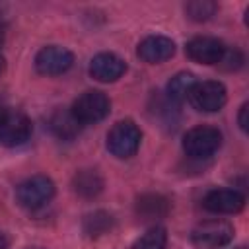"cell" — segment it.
<instances>
[{
	"label": "cell",
	"instance_id": "52a82bcc",
	"mask_svg": "<svg viewBox=\"0 0 249 249\" xmlns=\"http://www.w3.org/2000/svg\"><path fill=\"white\" fill-rule=\"evenodd\" d=\"M72 64H74V54L68 49L58 45L43 47L35 56V68L39 74H45V76L64 74L66 70H70Z\"/></svg>",
	"mask_w": 249,
	"mask_h": 249
},
{
	"label": "cell",
	"instance_id": "5b68a950",
	"mask_svg": "<svg viewBox=\"0 0 249 249\" xmlns=\"http://www.w3.org/2000/svg\"><path fill=\"white\" fill-rule=\"evenodd\" d=\"M16 196L21 206L29 210H37L54 196V183L47 175H33L23 183H19Z\"/></svg>",
	"mask_w": 249,
	"mask_h": 249
},
{
	"label": "cell",
	"instance_id": "4fadbf2b",
	"mask_svg": "<svg viewBox=\"0 0 249 249\" xmlns=\"http://www.w3.org/2000/svg\"><path fill=\"white\" fill-rule=\"evenodd\" d=\"M169 208H171L169 200L163 195H158V193L142 195L136 200V214L144 222H156V220L165 218Z\"/></svg>",
	"mask_w": 249,
	"mask_h": 249
},
{
	"label": "cell",
	"instance_id": "277c9868",
	"mask_svg": "<svg viewBox=\"0 0 249 249\" xmlns=\"http://www.w3.org/2000/svg\"><path fill=\"white\" fill-rule=\"evenodd\" d=\"M70 111L74 113V117H76L82 124H93V123L103 121V119L109 115V111H111V101H109V97H107L103 91L89 89V91L82 93V95L74 101V105H72Z\"/></svg>",
	"mask_w": 249,
	"mask_h": 249
},
{
	"label": "cell",
	"instance_id": "ba28073f",
	"mask_svg": "<svg viewBox=\"0 0 249 249\" xmlns=\"http://www.w3.org/2000/svg\"><path fill=\"white\" fill-rule=\"evenodd\" d=\"M31 136V121L19 111H6L0 121V144L4 146H21Z\"/></svg>",
	"mask_w": 249,
	"mask_h": 249
},
{
	"label": "cell",
	"instance_id": "7402d4cb",
	"mask_svg": "<svg viewBox=\"0 0 249 249\" xmlns=\"http://www.w3.org/2000/svg\"><path fill=\"white\" fill-rule=\"evenodd\" d=\"M4 39H6V25L0 21V47L4 45Z\"/></svg>",
	"mask_w": 249,
	"mask_h": 249
},
{
	"label": "cell",
	"instance_id": "8fae6325",
	"mask_svg": "<svg viewBox=\"0 0 249 249\" xmlns=\"http://www.w3.org/2000/svg\"><path fill=\"white\" fill-rule=\"evenodd\" d=\"M126 72V64L121 56L113 53H99L89 62V74L97 82H117Z\"/></svg>",
	"mask_w": 249,
	"mask_h": 249
},
{
	"label": "cell",
	"instance_id": "d4e9b609",
	"mask_svg": "<svg viewBox=\"0 0 249 249\" xmlns=\"http://www.w3.org/2000/svg\"><path fill=\"white\" fill-rule=\"evenodd\" d=\"M6 111H8V109H6V107H2V105H0V121H2V117H4V115H6Z\"/></svg>",
	"mask_w": 249,
	"mask_h": 249
},
{
	"label": "cell",
	"instance_id": "603a6c76",
	"mask_svg": "<svg viewBox=\"0 0 249 249\" xmlns=\"http://www.w3.org/2000/svg\"><path fill=\"white\" fill-rule=\"evenodd\" d=\"M0 249H8V237L0 231Z\"/></svg>",
	"mask_w": 249,
	"mask_h": 249
},
{
	"label": "cell",
	"instance_id": "2e32d148",
	"mask_svg": "<svg viewBox=\"0 0 249 249\" xmlns=\"http://www.w3.org/2000/svg\"><path fill=\"white\" fill-rule=\"evenodd\" d=\"M115 226V218L105 212V210H95L91 214H88L82 222V230L88 237H101L105 233H109Z\"/></svg>",
	"mask_w": 249,
	"mask_h": 249
},
{
	"label": "cell",
	"instance_id": "44dd1931",
	"mask_svg": "<svg viewBox=\"0 0 249 249\" xmlns=\"http://www.w3.org/2000/svg\"><path fill=\"white\" fill-rule=\"evenodd\" d=\"M247 111H249V105L247 103H243L241 105V109H239V117H237V123H239V126H241V130L243 132H247Z\"/></svg>",
	"mask_w": 249,
	"mask_h": 249
},
{
	"label": "cell",
	"instance_id": "7c38bea8",
	"mask_svg": "<svg viewBox=\"0 0 249 249\" xmlns=\"http://www.w3.org/2000/svg\"><path fill=\"white\" fill-rule=\"evenodd\" d=\"M175 54V43L163 35H150L138 45V56L148 64H160Z\"/></svg>",
	"mask_w": 249,
	"mask_h": 249
},
{
	"label": "cell",
	"instance_id": "cb8c5ba5",
	"mask_svg": "<svg viewBox=\"0 0 249 249\" xmlns=\"http://www.w3.org/2000/svg\"><path fill=\"white\" fill-rule=\"evenodd\" d=\"M4 68H6V60H4V56L0 54V76H2V72H4Z\"/></svg>",
	"mask_w": 249,
	"mask_h": 249
},
{
	"label": "cell",
	"instance_id": "5bb4252c",
	"mask_svg": "<svg viewBox=\"0 0 249 249\" xmlns=\"http://www.w3.org/2000/svg\"><path fill=\"white\" fill-rule=\"evenodd\" d=\"M49 128L60 140H72L80 134L82 123L74 117L70 109H56L49 119Z\"/></svg>",
	"mask_w": 249,
	"mask_h": 249
},
{
	"label": "cell",
	"instance_id": "e0dca14e",
	"mask_svg": "<svg viewBox=\"0 0 249 249\" xmlns=\"http://www.w3.org/2000/svg\"><path fill=\"white\" fill-rule=\"evenodd\" d=\"M195 84H196V78L191 72H179L167 82V97L177 103L185 101L189 99V93L195 88Z\"/></svg>",
	"mask_w": 249,
	"mask_h": 249
},
{
	"label": "cell",
	"instance_id": "7a4b0ae2",
	"mask_svg": "<svg viewBox=\"0 0 249 249\" xmlns=\"http://www.w3.org/2000/svg\"><path fill=\"white\" fill-rule=\"evenodd\" d=\"M140 140H142L140 128L130 119H126L113 124V128L107 134V148L117 158H130L140 148Z\"/></svg>",
	"mask_w": 249,
	"mask_h": 249
},
{
	"label": "cell",
	"instance_id": "3957f363",
	"mask_svg": "<svg viewBox=\"0 0 249 249\" xmlns=\"http://www.w3.org/2000/svg\"><path fill=\"white\" fill-rule=\"evenodd\" d=\"M233 239V226L226 220H206L200 222L193 233L191 241L196 249H220Z\"/></svg>",
	"mask_w": 249,
	"mask_h": 249
},
{
	"label": "cell",
	"instance_id": "9a60e30c",
	"mask_svg": "<svg viewBox=\"0 0 249 249\" xmlns=\"http://www.w3.org/2000/svg\"><path fill=\"white\" fill-rule=\"evenodd\" d=\"M72 187L82 198H93L103 191V177L95 169H82L74 175Z\"/></svg>",
	"mask_w": 249,
	"mask_h": 249
},
{
	"label": "cell",
	"instance_id": "8992f818",
	"mask_svg": "<svg viewBox=\"0 0 249 249\" xmlns=\"http://www.w3.org/2000/svg\"><path fill=\"white\" fill-rule=\"evenodd\" d=\"M226 99H228V93H226L224 84L214 82V80L196 82L195 88H193L191 93H189L191 105H193L196 111H202V113L220 111V109L226 105Z\"/></svg>",
	"mask_w": 249,
	"mask_h": 249
},
{
	"label": "cell",
	"instance_id": "d6986e66",
	"mask_svg": "<svg viewBox=\"0 0 249 249\" xmlns=\"http://www.w3.org/2000/svg\"><path fill=\"white\" fill-rule=\"evenodd\" d=\"M216 10H218V6L214 2H210V0H193V2H189L185 6L187 16L191 19H195V21H206V19H210L216 14Z\"/></svg>",
	"mask_w": 249,
	"mask_h": 249
},
{
	"label": "cell",
	"instance_id": "30bf717a",
	"mask_svg": "<svg viewBox=\"0 0 249 249\" xmlns=\"http://www.w3.org/2000/svg\"><path fill=\"white\" fill-rule=\"evenodd\" d=\"M202 204L214 214H235L245 206V196L235 189H214L204 196Z\"/></svg>",
	"mask_w": 249,
	"mask_h": 249
},
{
	"label": "cell",
	"instance_id": "ac0fdd59",
	"mask_svg": "<svg viewBox=\"0 0 249 249\" xmlns=\"http://www.w3.org/2000/svg\"><path fill=\"white\" fill-rule=\"evenodd\" d=\"M165 243H167V231H165V228L154 226L140 239H136L130 249H165Z\"/></svg>",
	"mask_w": 249,
	"mask_h": 249
},
{
	"label": "cell",
	"instance_id": "9c48e42d",
	"mask_svg": "<svg viewBox=\"0 0 249 249\" xmlns=\"http://www.w3.org/2000/svg\"><path fill=\"white\" fill-rule=\"evenodd\" d=\"M224 43L216 37H195L187 43L185 53L198 64H218L224 56Z\"/></svg>",
	"mask_w": 249,
	"mask_h": 249
},
{
	"label": "cell",
	"instance_id": "6da1fadb",
	"mask_svg": "<svg viewBox=\"0 0 249 249\" xmlns=\"http://www.w3.org/2000/svg\"><path fill=\"white\" fill-rule=\"evenodd\" d=\"M222 144V134L214 126H195L191 128L183 138V150L193 160H204L210 158Z\"/></svg>",
	"mask_w": 249,
	"mask_h": 249
},
{
	"label": "cell",
	"instance_id": "ffe728a7",
	"mask_svg": "<svg viewBox=\"0 0 249 249\" xmlns=\"http://www.w3.org/2000/svg\"><path fill=\"white\" fill-rule=\"evenodd\" d=\"M224 70H237V68H241L243 66V54L237 51V49H226L224 51V56H222V60L218 62Z\"/></svg>",
	"mask_w": 249,
	"mask_h": 249
}]
</instances>
